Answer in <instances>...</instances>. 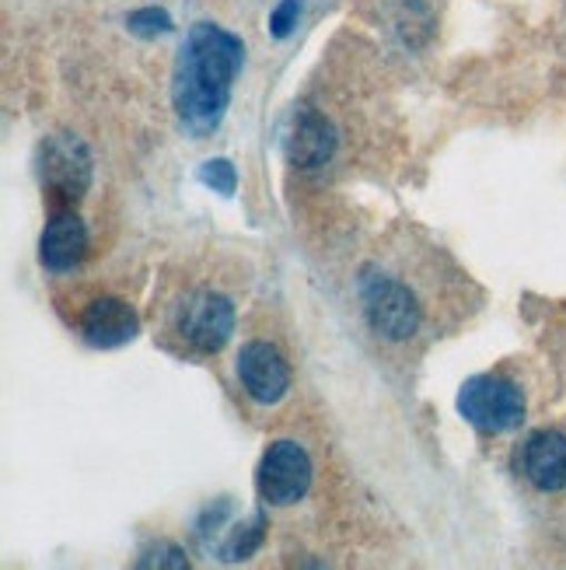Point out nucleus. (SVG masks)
Segmentation results:
<instances>
[{"label": "nucleus", "mask_w": 566, "mask_h": 570, "mask_svg": "<svg viewBox=\"0 0 566 570\" xmlns=\"http://www.w3.org/2000/svg\"><path fill=\"white\" fill-rule=\"evenodd\" d=\"M238 379L256 403H280L290 385L284 357L269 343H245L238 354Z\"/></svg>", "instance_id": "nucleus-8"}, {"label": "nucleus", "mask_w": 566, "mask_h": 570, "mask_svg": "<svg viewBox=\"0 0 566 570\" xmlns=\"http://www.w3.org/2000/svg\"><path fill=\"white\" fill-rule=\"evenodd\" d=\"M200 183H207V186H214L217 193H235V165L228 161V158H217V161H207L203 168H200Z\"/></svg>", "instance_id": "nucleus-13"}, {"label": "nucleus", "mask_w": 566, "mask_h": 570, "mask_svg": "<svg viewBox=\"0 0 566 570\" xmlns=\"http://www.w3.org/2000/svg\"><path fill=\"white\" fill-rule=\"evenodd\" d=\"M241 60L245 46L238 36L217 29L210 21L192 24L182 57L176 63V85H171L176 109L192 134H207L220 122Z\"/></svg>", "instance_id": "nucleus-1"}, {"label": "nucleus", "mask_w": 566, "mask_h": 570, "mask_svg": "<svg viewBox=\"0 0 566 570\" xmlns=\"http://www.w3.org/2000/svg\"><path fill=\"white\" fill-rule=\"evenodd\" d=\"M336 151V134L326 116L315 109H294L284 130V155L290 165L298 168H315L326 165Z\"/></svg>", "instance_id": "nucleus-7"}, {"label": "nucleus", "mask_w": 566, "mask_h": 570, "mask_svg": "<svg viewBox=\"0 0 566 570\" xmlns=\"http://www.w3.org/2000/svg\"><path fill=\"white\" fill-rule=\"evenodd\" d=\"M39 256L49 269H73L85 253H88V228L78 214L70 210H60L53 220L46 225L42 232V242H39Z\"/></svg>", "instance_id": "nucleus-11"}, {"label": "nucleus", "mask_w": 566, "mask_h": 570, "mask_svg": "<svg viewBox=\"0 0 566 570\" xmlns=\"http://www.w3.org/2000/svg\"><path fill=\"white\" fill-rule=\"evenodd\" d=\"M259 542H262V514H256L249 525H238L231 532V539L225 542V560H245V557H252Z\"/></svg>", "instance_id": "nucleus-12"}, {"label": "nucleus", "mask_w": 566, "mask_h": 570, "mask_svg": "<svg viewBox=\"0 0 566 570\" xmlns=\"http://www.w3.org/2000/svg\"><path fill=\"white\" fill-rule=\"evenodd\" d=\"M130 32L137 36H158V32H171V18L158 8H147V11H133L130 14Z\"/></svg>", "instance_id": "nucleus-14"}, {"label": "nucleus", "mask_w": 566, "mask_h": 570, "mask_svg": "<svg viewBox=\"0 0 566 570\" xmlns=\"http://www.w3.org/2000/svg\"><path fill=\"white\" fill-rule=\"evenodd\" d=\"M137 567H186V557H182L179 547H168V542H161V547L147 550V553L137 560Z\"/></svg>", "instance_id": "nucleus-15"}, {"label": "nucleus", "mask_w": 566, "mask_h": 570, "mask_svg": "<svg viewBox=\"0 0 566 570\" xmlns=\"http://www.w3.org/2000/svg\"><path fill=\"white\" fill-rule=\"evenodd\" d=\"M311 487V459L301 444L277 441L269 444L259 465V493L266 504H298Z\"/></svg>", "instance_id": "nucleus-3"}, {"label": "nucleus", "mask_w": 566, "mask_h": 570, "mask_svg": "<svg viewBox=\"0 0 566 570\" xmlns=\"http://www.w3.org/2000/svg\"><path fill=\"white\" fill-rule=\"evenodd\" d=\"M81 330H85V340L91 346L112 351V346H122L137 336L140 322H137V312L122 302V297H98V302L88 305Z\"/></svg>", "instance_id": "nucleus-9"}, {"label": "nucleus", "mask_w": 566, "mask_h": 570, "mask_svg": "<svg viewBox=\"0 0 566 570\" xmlns=\"http://www.w3.org/2000/svg\"><path fill=\"white\" fill-rule=\"evenodd\" d=\"M522 469L538 490H563L566 487V438L559 431H538L525 441Z\"/></svg>", "instance_id": "nucleus-10"}, {"label": "nucleus", "mask_w": 566, "mask_h": 570, "mask_svg": "<svg viewBox=\"0 0 566 570\" xmlns=\"http://www.w3.org/2000/svg\"><path fill=\"white\" fill-rule=\"evenodd\" d=\"M364 308L371 326L385 333L388 340H409L420 330V305L416 297L388 277H367L364 281Z\"/></svg>", "instance_id": "nucleus-4"}, {"label": "nucleus", "mask_w": 566, "mask_h": 570, "mask_svg": "<svg viewBox=\"0 0 566 570\" xmlns=\"http://www.w3.org/2000/svg\"><path fill=\"white\" fill-rule=\"evenodd\" d=\"M298 11H301V0H284V4L274 11V18H269V32H274L277 39L290 36L294 21H298Z\"/></svg>", "instance_id": "nucleus-16"}, {"label": "nucleus", "mask_w": 566, "mask_h": 570, "mask_svg": "<svg viewBox=\"0 0 566 570\" xmlns=\"http://www.w3.org/2000/svg\"><path fill=\"white\" fill-rule=\"evenodd\" d=\"M235 330V308L228 297H220L214 291L192 294L179 312V333L186 336L189 346L203 354H214L228 343Z\"/></svg>", "instance_id": "nucleus-6"}, {"label": "nucleus", "mask_w": 566, "mask_h": 570, "mask_svg": "<svg viewBox=\"0 0 566 570\" xmlns=\"http://www.w3.org/2000/svg\"><path fill=\"white\" fill-rule=\"evenodd\" d=\"M458 413L469 420L476 431L504 434V431H514L525 420V395H522L518 385L507 382V379L479 375V379L461 385Z\"/></svg>", "instance_id": "nucleus-2"}, {"label": "nucleus", "mask_w": 566, "mask_h": 570, "mask_svg": "<svg viewBox=\"0 0 566 570\" xmlns=\"http://www.w3.org/2000/svg\"><path fill=\"white\" fill-rule=\"evenodd\" d=\"M91 183V155L88 147L70 137L57 134L42 144V186L57 200H78Z\"/></svg>", "instance_id": "nucleus-5"}]
</instances>
